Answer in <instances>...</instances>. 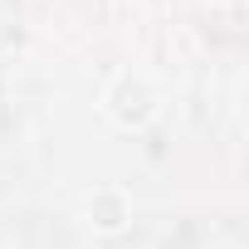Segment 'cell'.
I'll list each match as a JSON object with an SVG mask.
<instances>
[{"mask_svg": "<svg viewBox=\"0 0 249 249\" xmlns=\"http://www.w3.org/2000/svg\"><path fill=\"white\" fill-rule=\"evenodd\" d=\"M127 220H132V200L122 196L117 186H103V191L88 196V225H93L98 234H122Z\"/></svg>", "mask_w": 249, "mask_h": 249, "instance_id": "1", "label": "cell"}]
</instances>
